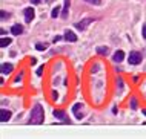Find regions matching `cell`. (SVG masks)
I'll return each mask as SVG.
<instances>
[{
  "label": "cell",
  "instance_id": "cell-1",
  "mask_svg": "<svg viewBox=\"0 0 146 139\" xmlns=\"http://www.w3.org/2000/svg\"><path fill=\"white\" fill-rule=\"evenodd\" d=\"M43 118H45V113H43V107L42 106H35L31 112V119L29 122L31 124H42L43 122Z\"/></svg>",
  "mask_w": 146,
  "mask_h": 139
},
{
  "label": "cell",
  "instance_id": "cell-2",
  "mask_svg": "<svg viewBox=\"0 0 146 139\" xmlns=\"http://www.w3.org/2000/svg\"><path fill=\"white\" fill-rule=\"evenodd\" d=\"M140 61H141V54L137 52V50L131 52V55H129V64H139Z\"/></svg>",
  "mask_w": 146,
  "mask_h": 139
},
{
  "label": "cell",
  "instance_id": "cell-3",
  "mask_svg": "<svg viewBox=\"0 0 146 139\" xmlns=\"http://www.w3.org/2000/svg\"><path fill=\"white\" fill-rule=\"evenodd\" d=\"M33 18H34V8H26L25 9V20L28 23H31Z\"/></svg>",
  "mask_w": 146,
  "mask_h": 139
},
{
  "label": "cell",
  "instance_id": "cell-4",
  "mask_svg": "<svg viewBox=\"0 0 146 139\" xmlns=\"http://www.w3.org/2000/svg\"><path fill=\"white\" fill-rule=\"evenodd\" d=\"M9 118H11V112H8V110H5V109L0 110V119H2V122L9 121Z\"/></svg>",
  "mask_w": 146,
  "mask_h": 139
},
{
  "label": "cell",
  "instance_id": "cell-5",
  "mask_svg": "<svg viewBox=\"0 0 146 139\" xmlns=\"http://www.w3.org/2000/svg\"><path fill=\"white\" fill-rule=\"evenodd\" d=\"M123 58H125V52H123V50H117V52L114 54V61H115V63L123 61Z\"/></svg>",
  "mask_w": 146,
  "mask_h": 139
},
{
  "label": "cell",
  "instance_id": "cell-6",
  "mask_svg": "<svg viewBox=\"0 0 146 139\" xmlns=\"http://www.w3.org/2000/svg\"><path fill=\"white\" fill-rule=\"evenodd\" d=\"M11 32H13L14 35H20L23 32V26L22 25H14L13 28H11Z\"/></svg>",
  "mask_w": 146,
  "mask_h": 139
},
{
  "label": "cell",
  "instance_id": "cell-7",
  "mask_svg": "<svg viewBox=\"0 0 146 139\" xmlns=\"http://www.w3.org/2000/svg\"><path fill=\"white\" fill-rule=\"evenodd\" d=\"M91 22H92V18H86L85 22H80V23H77V25H76V28H77V29H85V28L88 26Z\"/></svg>",
  "mask_w": 146,
  "mask_h": 139
},
{
  "label": "cell",
  "instance_id": "cell-8",
  "mask_svg": "<svg viewBox=\"0 0 146 139\" xmlns=\"http://www.w3.org/2000/svg\"><path fill=\"white\" fill-rule=\"evenodd\" d=\"M65 38L68 40V41H77V35L74 34V32H71V31H66Z\"/></svg>",
  "mask_w": 146,
  "mask_h": 139
},
{
  "label": "cell",
  "instance_id": "cell-9",
  "mask_svg": "<svg viewBox=\"0 0 146 139\" xmlns=\"http://www.w3.org/2000/svg\"><path fill=\"white\" fill-rule=\"evenodd\" d=\"M54 116L56 118H58V119H63V121L66 122V115H65V112H62V110H54Z\"/></svg>",
  "mask_w": 146,
  "mask_h": 139
},
{
  "label": "cell",
  "instance_id": "cell-10",
  "mask_svg": "<svg viewBox=\"0 0 146 139\" xmlns=\"http://www.w3.org/2000/svg\"><path fill=\"white\" fill-rule=\"evenodd\" d=\"M9 72H13V64H2V73L5 75V73H9Z\"/></svg>",
  "mask_w": 146,
  "mask_h": 139
},
{
  "label": "cell",
  "instance_id": "cell-11",
  "mask_svg": "<svg viewBox=\"0 0 146 139\" xmlns=\"http://www.w3.org/2000/svg\"><path fill=\"white\" fill-rule=\"evenodd\" d=\"M68 9H69V0H65V6H63V12H62L63 18L68 17Z\"/></svg>",
  "mask_w": 146,
  "mask_h": 139
},
{
  "label": "cell",
  "instance_id": "cell-12",
  "mask_svg": "<svg viewBox=\"0 0 146 139\" xmlns=\"http://www.w3.org/2000/svg\"><path fill=\"white\" fill-rule=\"evenodd\" d=\"M80 104H76L74 106V115H76V116L78 118V119H82V113H80Z\"/></svg>",
  "mask_w": 146,
  "mask_h": 139
},
{
  "label": "cell",
  "instance_id": "cell-13",
  "mask_svg": "<svg viewBox=\"0 0 146 139\" xmlns=\"http://www.w3.org/2000/svg\"><path fill=\"white\" fill-rule=\"evenodd\" d=\"M8 45H11V38H5V37H3V38H2V43H0V46H2V47H6Z\"/></svg>",
  "mask_w": 146,
  "mask_h": 139
},
{
  "label": "cell",
  "instance_id": "cell-14",
  "mask_svg": "<svg viewBox=\"0 0 146 139\" xmlns=\"http://www.w3.org/2000/svg\"><path fill=\"white\" fill-rule=\"evenodd\" d=\"M35 49H37V50H45L46 45H43V43H37V45H35Z\"/></svg>",
  "mask_w": 146,
  "mask_h": 139
},
{
  "label": "cell",
  "instance_id": "cell-15",
  "mask_svg": "<svg viewBox=\"0 0 146 139\" xmlns=\"http://www.w3.org/2000/svg\"><path fill=\"white\" fill-rule=\"evenodd\" d=\"M97 52L106 55V54H108V47H97Z\"/></svg>",
  "mask_w": 146,
  "mask_h": 139
},
{
  "label": "cell",
  "instance_id": "cell-16",
  "mask_svg": "<svg viewBox=\"0 0 146 139\" xmlns=\"http://www.w3.org/2000/svg\"><path fill=\"white\" fill-rule=\"evenodd\" d=\"M58 14H60V8L57 6V8H54V9H52V14H51V15H52V17L56 18V17H57Z\"/></svg>",
  "mask_w": 146,
  "mask_h": 139
},
{
  "label": "cell",
  "instance_id": "cell-17",
  "mask_svg": "<svg viewBox=\"0 0 146 139\" xmlns=\"http://www.w3.org/2000/svg\"><path fill=\"white\" fill-rule=\"evenodd\" d=\"M86 2L92 3V5H100V0H86Z\"/></svg>",
  "mask_w": 146,
  "mask_h": 139
},
{
  "label": "cell",
  "instance_id": "cell-18",
  "mask_svg": "<svg viewBox=\"0 0 146 139\" xmlns=\"http://www.w3.org/2000/svg\"><path fill=\"white\" fill-rule=\"evenodd\" d=\"M131 104H132V106H131L132 109H137V101H135V99H134V98H132V102H131Z\"/></svg>",
  "mask_w": 146,
  "mask_h": 139
},
{
  "label": "cell",
  "instance_id": "cell-19",
  "mask_svg": "<svg viewBox=\"0 0 146 139\" xmlns=\"http://www.w3.org/2000/svg\"><path fill=\"white\" fill-rule=\"evenodd\" d=\"M43 73V67H38V70H37V75H42Z\"/></svg>",
  "mask_w": 146,
  "mask_h": 139
},
{
  "label": "cell",
  "instance_id": "cell-20",
  "mask_svg": "<svg viewBox=\"0 0 146 139\" xmlns=\"http://www.w3.org/2000/svg\"><path fill=\"white\" fill-rule=\"evenodd\" d=\"M143 37H145V38H146V25H145V26H143Z\"/></svg>",
  "mask_w": 146,
  "mask_h": 139
},
{
  "label": "cell",
  "instance_id": "cell-21",
  "mask_svg": "<svg viewBox=\"0 0 146 139\" xmlns=\"http://www.w3.org/2000/svg\"><path fill=\"white\" fill-rule=\"evenodd\" d=\"M143 113H145V115H146V110H143Z\"/></svg>",
  "mask_w": 146,
  "mask_h": 139
}]
</instances>
